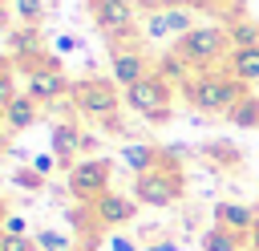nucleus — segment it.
<instances>
[{
    "instance_id": "nucleus-13",
    "label": "nucleus",
    "mask_w": 259,
    "mask_h": 251,
    "mask_svg": "<svg viewBox=\"0 0 259 251\" xmlns=\"http://www.w3.org/2000/svg\"><path fill=\"white\" fill-rule=\"evenodd\" d=\"M162 150L154 146V142H125L121 146V162H125V170H134V174H150L154 166H162Z\"/></svg>"
},
{
    "instance_id": "nucleus-22",
    "label": "nucleus",
    "mask_w": 259,
    "mask_h": 251,
    "mask_svg": "<svg viewBox=\"0 0 259 251\" xmlns=\"http://www.w3.org/2000/svg\"><path fill=\"white\" fill-rule=\"evenodd\" d=\"M12 8H16V20L20 24H40V16H45V4L40 0H12Z\"/></svg>"
},
{
    "instance_id": "nucleus-18",
    "label": "nucleus",
    "mask_w": 259,
    "mask_h": 251,
    "mask_svg": "<svg viewBox=\"0 0 259 251\" xmlns=\"http://www.w3.org/2000/svg\"><path fill=\"white\" fill-rule=\"evenodd\" d=\"M227 121H231V126H239V130H255V126H259V97H255V93H247V97L227 113Z\"/></svg>"
},
{
    "instance_id": "nucleus-4",
    "label": "nucleus",
    "mask_w": 259,
    "mask_h": 251,
    "mask_svg": "<svg viewBox=\"0 0 259 251\" xmlns=\"http://www.w3.org/2000/svg\"><path fill=\"white\" fill-rule=\"evenodd\" d=\"M125 105L138 113V117H146V121H166L170 117V101H174V85H166L158 73H150L146 81H138V85H130L125 93Z\"/></svg>"
},
{
    "instance_id": "nucleus-2",
    "label": "nucleus",
    "mask_w": 259,
    "mask_h": 251,
    "mask_svg": "<svg viewBox=\"0 0 259 251\" xmlns=\"http://www.w3.org/2000/svg\"><path fill=\"white\" fill-rule=\"evenodd\" d=\"M69 101L77 105V113H85L93 121H105V126H117V109L125 105V97L113 85V77H81V81H73Z\"/></svg>"
},
{
    "instance_id": "nucleus-24",
    "label": "nucleus",
    "mask_w": 259,
    "mask_h": 251,
    "mask_svg": "<svg viewBox=\"0 0 259 251\" xmlns=\"http://www.w3.org/2000/svg\"><path fill=\"white\" fill-rule=\"evenodd\" d=\"M12 49H16V53H20V49H32V53H36V28L24 24L20 32H12Z\"/></svg>"
},
{
    "instance_id": "nucleus-36",
    "label": "nucleus",
    "mask_w": 259,
    "mask_h": 251,
    "mask_svg": "<svg viewBox=\"0 0 259 251\" xmlns=\"http://www.w3.org/2000/svg\"><path fill=\"white\" fill-rule=\"evenodd\" d=\"M85 4H89V8H93V4H101V0H85Z\"/></svg>"
},
{
    "instance_id": "nucleus-14",
    "label": "nucleus",
    "mask_w": 259,
    "mask_h": 251,
    "mask_svg": "<svg viewBox=\"0 0 259 251\" xmlns=\"http://www.w3.org/2000/svg\"><path fill=\"white\" fill-rule=\"evenodd\" d=\"M255 219H259V215H255L251 206H243V202H219V206H214V223L227 227V231H235V235H243V239L251 235Z\"/></svg>"
},
{
    "instance_id": "nucleus-25",
    "label": "nucleus",
    "mask_w": 259,
    "mask_h": 251,
    "mask_svg": "<svg viewBox=\"0 0 259 251\" xmlns=\"http://www.w3.org/2000/svg\"><path fill=\"white\" fill-rule=\"evenodd\" d=\"M12 182H16V186H24V190H40V186H45V178H40L36 170H16V174H12Z\"/></svg>"
},
{
    "instance_id": "nucleus-32",
    "label": "nucleus",
    "mask_w": 259,
    "mask_h": 251,
    "mask_svg": "<svg viewBox=\"0 0 259 251\" xmlns=\"http://www.w3.org/2000/svg\"><path fill=\"white\" fill-rule=\"evenodd\" d=\"M247 247L259 251V219H255V227H251V235H247Z\"/></svg>"
},
{
    "instance_id": "nucleus-31",
    "label": "nucleus",
    "mask_w": 259,
    "mask_h": 251,
    "mask_svg": "<svg viewBox=\"0 0 259 251\" xmlns=\"http://www.w3.org/2000/svg\"><path fill=\"white\" fill-rule=\"evenodd\" d=\"M146 251H178V243H174V239H158V243H150Z\"/></svg>"
},
{
    "instance_id": "nucleus-10",
    "label": "nucleus",
    "mask_w": 259,
    "mask_h": 251,
    "mask_svg": "<svg viewBox=\"0 0 259 251\" xmlns=\"http://www.w3.org/2000/svg\"><path fill=\"white\" fill-rule=\"evenodd\" d=\"M138 198L134 194H117V190H105L97 202H89V215H93V223L97 227H125V223H134L138 219Z\"/></svg>"
},
{
    "instance_id": "nucleus-1",
    "label": "nucleus",
    "mask_w": 259,
    "mask_h": 251,
    "mask_svg": "<svg viewBox=\"0 0 259 251\" xmlns=\"http://www.w3.org/2000/svg\"><path fill=\"white\" fill-rule=\"evenodd\" d=\"M182 93H186V101H190V109H198V113H231L243 97H247V85L243 81H235V77H227V73H198V77H190L186 85H182Z\"/></svg>"
},
{
    "instance_id": "nucleus-23",
    "label": "nucleus",
    "mask_w": 259,
    "mask_h": 251,
    "mask_svg": "<svg viewBox=\"0 0 259 251\" xmlns=\"http://www.w3.org/2000/svg\"><path fill=\"white\" fill-rule=\"evenodd\" d=\"M0 251H40L32 235H0Z\"/></svg>"
},
{
    "instance_id": "nucleus-12",
    "label": "nucleus",
    "mask_w": 259,
    "mask_h": 251,
    "mask_svg": "<svg viewBox=\"0 0 259 251\" xmlns=\"http://www.w3.org/2000/svg\"><path fill=\"white\" fill-rule=\"evenodd\" d=\"M36 121H40V101L28 97V93H16V97L8 101V109L0 113V126H4L8 134H24V130H32Z\"/></svg>"
},
{
    "instance_id": "nucleus-28",
    "label": "nucleus",
    "mask_w": 259,
    "mask_h": 251,
    "mask_svg": "<svg viewBox=\"0 0 259 251\" xmlns=\"http://www.w3.org/2000/svg\"><path fill=\"white\" fill-rule=\"evenodd\" d=\"M28 231V223L20 219V215H8L4 223H0V235H24Z\"/></svg>"
},
{
    "instance_id": "nucleus-17",
    "label": "nucleus",
    "mask_w": 259,
    "mask_h": 251,
    "mask_svg": "<svg viewBox=\"0 0 259 251\" xmlns=\"http://www.w3.org/2000/svg\"><path fill=\"white\" fill-rule=\"evenodd\" d=\"M243 235H235V231H227V227H210V231H202V251H243Z\"/></svg>"
},
{
    "instance_id": "nucleus-8",
    "label": "nucleus",
    "mask_w": 259,
    "mask_h": 251,
    "mask_svg": "<svg viewBox=\"0 0 259 251\" xmlns=\"http://www.w3.org/2000/svg\"><path fill=\"white\" fill-rule=\"evenodd\" d=\"M89 16L109 40H130L134 36V0H101V4L89 8Z\"/></svg>"
},
{
    "instance_id": "nucleus-29",
    "label": "nucleus",
    "mask_w": 259,
    "mask_h": 251,
    "mask_svg": "<svg viewBox=\"0 0 259 251\" xmlns=\"http://www.w3.org/2000/svg\"><path fill=\"white\" fill-rule=\"evenodd\" d=\"M53 166H57V158H53V154H36V158H32V170H36L40 178H49V174H53Z\"/></svg>"
},
{
    "instance_id": "nucleus-35",
    "label": "nucleus",
    "mask_w": 259,
    "mask_h": 251,
    "mask_svg": "<svg viewBox=\"0 0 259 251\" xmlns=\"http://www.w3.org/2000/svg\"><path fill=\"white\" fill-rule=\"evenodd\" d=\"M0 24H4V0H0Z\"/></svg>"
},
{
    "instance_id": "nucleus-27",
    "label": "nucleus",
    "mask_w": 259,
    "mask_h": 251,
    "mask_svg": "<svg viewBox=\"0 0 259 251\" xmlns=\"http://www.w3.org/2000/svg\"><path fill=\"white\" fill-rule=\"evenodd\" d=\"M146 36H154V40L170 36V28H166V16H162V12H154V16L146 20Z\"/></svg>"
},
{
    "instance_id": "nucleus-26",
    "label": "nucleus",
    "mask_w": 259,
    "mask_h": 251,
    "mask_svg": "<svg viewBox=\"0 0 259 251\" xmlns=\"http://www.w3.org/2000/svg\"><path fill=\"white\" fill-rule=\"evenodd\" d=\"M12 97H16V81H12V69H8V73H0V113L8 109Z\"/></svg>"
},
{
    "instance_id": "nucleus-9",
    "label": "nucleus",
    "mask_w": 259,
    "mask_h": 251,
    "mask_svg": "<svg viewBox=\"0 0 259 251\" xmlns=\"http://www.w3.org/2000/svg\"><path fill=\"white\" fill-rule=\"evenodd\" d=\"M69 89H73V81L65 77V69H61L57 61L28 69V85H24V93H28V97H36L40 105H49V101H61Z\"/></svg>"
},
{
    "instance_id": "nucleus-30",
    "label": "nucleus",
    "mask_w": 259,
    "mask_h": 251,
    "mask_svg": "<svg viewBox=\"0 0 259 251\" xmlns=\"http://www.w3.org/2000/svg\"><path fill=\"white\" fill-rule=\"evenodd\" d=\"M109 247H113V251H142V247H138L134 239H125V235H113V239H109Z\"/></svg>"
},
{
    "instance_id": "nucleus-11",
    "label": "nucleus",
    "mask_w": 259,
    "mask_h": 251,
    "mask_svg": "<svg viewBox=\"0 0 259 251\" xmlns=\"http://www.w3.org/2000/svg\"><path fill=\"white\" fill-rule=\"evenodd\" d=\"M81 150H85V130H81L77 121H69V117L57 121L53 134H49V154L57 158V166H69V170H73V166L81 162V158H77Z\"/></svg>"
},
{
    "instance_id": "nucleus-16",
    "label": "nucleus",
    "mask_w": 259,
    "mask_h": 251,
    "mask_svg": "<svg viewBox=\"0 0 259 251\" xmlns=\"http://www.w3.org/2000/svg\"><path fill=\"white\" fill-rule=\"evenodd\" d=\"M154 69H158V77H162L166 85H186V81L194 77V73H190L194 65H190V61H186V57H182L178 49H170V53H162Z\"/></svg>"
},
{
    "instance_id": "nucleus-34",
    "label": "nucleus",
    "mask_w": 259,
    "mask_h": 251,
    "mask_svg": "<svg viewBox=\"0 0 259 251\" xmlns=\"http://www.w3.org/2000/svg\"><path fill=\"white\" fill-rule=\"evenodd\" d=\"M0 73H8V61H4V57H0Z\"/></svg>"
},
{
    "instance_id": "nucleus-19",
    "label": "nucleus",
    "mask_w": 259,
    "mask_h": 251,
    "mask_svg": "<svg viewBox=\"0 0 259 251\" xmlns=\"http://www.w3.org/2000/svg\"><path fill=\"white\" fill-rule=\"evenodd\" d=\"M162 16H166V28H170V36H174V40H178V36H186L190 28H198V24H194V12H190L186 4H170Z\"/></svg>"
},
{
    "instance_id": "nucleus-15",
    "label": "nucleus",
    "mask_w": 259,
    "mask_h": 251,
    "mask_svg": "<svg viewBox=\"0 0 259 251\" xmlns=\"http://www.w3.org/2000/svg\"><path fill=\"white\" fill-rule=\"evenodd\" d=\"M227 77L243 81V85H255L259 81V45L255 49H231L227 57Z\"/></svg>"
},
{
    "instance_id": "nucleus-7",
    "label": "nucleus",
    "mask_w": 259,
    "mask_h": 251,
    "mask_svg": "<svg viewBox=\"0 0 259 251\" xmlns=\"http://www.w3.org/2000/svg\"><path fill=\"white\" fill-rule=\"evenodd\" d=\"M109 77L125 93L130 85H138V81L150 77V57L138 45H130V40H109Z\"/></svg>"
},
{
    "instance_id": "nucleus-5",
    "label": "nucleus",
    "mask_w": 259,
    "mask_h": 251,
    "mask_svg": "<svg viewBox=\"0 0 259 251\" xmlns=\"http://www.w3.org/2000/svg\"><path fill=\"white\" fill-rule=\"evenodd\" d=\"M227 40H231V36H227L223 24H198V28H190L186 36H178L174 49H178L194 69H206V65H214V61L223 57Z\"/></svg>"
},
{
    "instance_id": "nucleus-6",
    "label": "nucleus",
    "mask_w": 259,
    "mask_h": 251,
    "mask_svg": "<svg viewBox=\"0 0 259 251\" xmlns=\"http://www.w3.org/2000/svg\"><path fill=\"white\" fill-rule=\"evenodd\" d=\"M109 174H113V162L109 158H81L69 170V194L77 202H97L109 190Z\"/></svg>"
},
{
    "instance_id": "nucleus-21",
    "label": "nucleus",
    "mask_w": 259,
    "mask_h": 251,
    "mask_svg": "<svg viewBox=\"0 0 259 251\" xmlns=\"http://www.w3.org/2000/svg\"><path fill=\"white\" fill-rule=\"evenodd\" d=\"M32 243H36L40 251H77V247H73V239H69V235H61V231H53V227L36 231V235H32Z\"/></svg>"
},
{
    "instance_id": "nucleus-3",
    "label": "nucleus",
    "mask_w": 259,
    "mask_h": 251,
    "mask_svg": "<svg viewBox=\"0 0 259 251\" xmlns=\"http://www.w3.org/2000/svg\"><path fill=\"white\" fill-rule=\"evenodd\" d=\"M186 190V178H182V166L166 154L162 166H154L150 174H138L134 178V198L142 206H174Z\"/></svg>"
},
{
    "instance_id": "nucleus-33",
    "label": "nucleus",
    "mask_w": 259,
    "mask_h": 251,
    "mask_svg": "<svg viewBox=\"0 0 259 251\" xmlns=\"http://www.w3.org/2000/svg\"><path fill=\"white\" fill-rule=\"evenodd\" d=\"M57 49H61V53H69V49H77V40H73V36H61V40H57Z\"/></svg>"
},
{
    "instance_id": "nucleus-20",
    "label": "nucleus",
    "mask_w": 259,
    "mask_h": 251,
    "mask_svg": "<svg viewBox=\"0 0 259 251\" xmlns=\"http://www.w3.org/2000/svg\"><path fill=\"white\" fill-rule=\"evenodd\" d=\"M227 36H231L235 49H255L259 45V24L255 20H231L227 24Z\"/></svg>"
}]
</instances>
